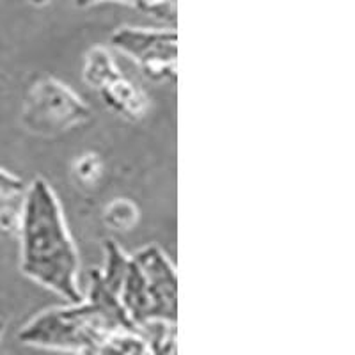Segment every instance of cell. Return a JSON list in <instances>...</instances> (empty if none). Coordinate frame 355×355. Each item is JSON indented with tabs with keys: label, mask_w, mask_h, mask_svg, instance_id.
<instances>
[{
	"label": "cell",
	"mask_w": 355,
	"mask_h": 355,
	"mask_svg": "<svg viewBox=\"0 0 355 355\" xmlns=\"http://www.w3.org/2000/svg\"><path fill=\"white\" fill-rule=\"evenodd\" d=\"M2 331H4V323H2V320H0V336H2Z\"/></svg>",
	"instance_id": "9c48e42d"
},
{
	"label": "cell",
	"mask_w": 355,
	"mask_h": 355,
	"mask_svg": "<svg viewBox=\"0 0 355 355\" xmlns=\"http://www.w3.org/2000/svg\"><path fill=\"white\" fill-rule=\"evenodd\" d=\"M20 270L25 277L53 291L68 302L84 293L78 284L80 258L66 224L61 202L43 178L24 190L20 217Z\"/></svg>",
	"instance_id": "6da1fadb"
},
{
	"label": "cell",
	"mask_w": 355,
	"mask_h": 355,
	"mask_svg": "<svg viewBox=\"0 0 355 355\" xmlns=\"http://www.w3.org/2000/svg\"><path fill=\"white\" fill-rule=\"evenodd\" d=\"M110 44L130 57L155 82L176 80L178 34L174 28L119 27Z\"/></svg>",
	"instance_id": "5b68a950"
},
{
	"label": "cell",
	"mask_w": 355,
	"mask_h": 355,
	"mask_svg": "<svg viewBox=\"0 0 355 355\" xmlns=\"http://www.w3.org/2000/svg\"><path fill=\"white\" fill-rule=\"evenodd\" d=\"M80 8H89L101 2H119L123 6L135 9L146 17L157 18L162 21H176V0H75Z\"/></svg>",
	"instance_id": "52a82bcc"
},
{
	"label": "cell",
	"mask_w": 355,
	"mask_h": 355,
	"mask_svg": "<svg viewBox=\"0 0 355 355\" xmlns=\"http://www.w3.org/2000/svg\"><path fill=\"white\" fill-rule=\"evenodd\" d=\"M91 117L89 105L57 78L40 77L24 100L21 121L31 132L53 137L82 125Z\"/></svg>",
	"instance_id": "277c9868"
},
{
	"label": "cell",
	"mask_w": 355,
	"mask_h": 355,
	"mask_svg": "<svg viewBox=\"0 0 355 355\" xmlns=\"http://www.w3.org/2000/svg\"><path fill=\"white\" fill-rule=\"evenodd\" d=\"M84 80L96 91L101 101L119 116L128 119L144 116L148 105L144 94L125 77L109 50L103 46H94L85 55Z\"/></svg>",
	"instance_id": "8992f818"
},
{
	"label": "cell",
	"mask_w": 355,
	"mask_h": 355,
	"mask_svg": "<svg viewBox=\"0 0 355 355\" xmlns=\"http://www.w3.org/2000/svg\"><path fill=\"white\" fill-rule=\"evenodd\" d=\"M24 190L25 187L20 178L15 176L9 171L0 169V202L17 198L18 194H24Z\"/></svg>",
	"instance_id": "ba28073f"
},
{
	"label": "cell",
	"mask_w": 355,
	"mask_h": 355,
	"mask_svg": "<svg viewBox=\"0 0 355 355\" xmlns=\"http://www.w3.org/2000/svg\"><path fill=\"white\" fill-rule=\"evenodd\" d=\"M117 299L139 331L150 323L176 325L178 277L169 256L158 245L130 256Z\"/></svg>",
	"instance_id": "3957f363"
},
{
	"label": "cell",
	"mask_w": 355,
	"mask_h": 355,
	"mask_svg": "<svg viewBox=\"0 0 355 355\" xmlns=\"http://www.w3.org/2000/svg\"><path fill=\"white\" fill-rule=\"evenodd\" d=\"M123 332L141 331L128 318L117 295L101 281L100 272L93 270L87 297L40 313L18 332V339L33 347L87 355Z\"/></svg>",
	"instance_id": "7a4b0ae2"
}]
</instances>
